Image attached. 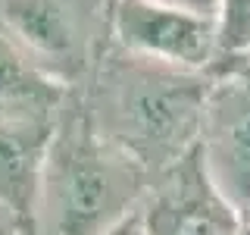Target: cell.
Masks as SVG:
<instances>
[{"mask_svg":"<svg viewBox=\"0 0 250 235\" xmlns=\"http://www.w3.org/2000/svg\"><path fill=\"white\" fill-rule=\"evenodd\" d=\"M147 235H238L241 210L219 191L194 151L153 179L141 204Z\"/></svg>","mask_w":250,"mask_h":235,"instance_id":"obj_6","label":"cell"},{"mask_svg":"<svg viewBox=\"0 0 250 235\" xmlns=\"http://www.w3.org/2000/svg\"><path fill=\"white\" fill-rule=\"evenodd\" d=\"M69 88L47 75L0 19V122L57 119Z\"/></svg>","mask_w":250,"mask_h":235,"instance_id":"obj_8","label":"cell"},{"mask_svg":"<svg viewBox=\"0 0 250 235\" xmlns=\"http://www.w3.org/2000/svg\"><path fill=\"white\" fill-rule=\"evenodd\" d=\"M197 154L209 179L238 210L250 207V53L213 72Z\"/></svg>","mask_w":250,"mask_h":235,"instance_id":"obj_4","label":"cell"},{"mask_svg":"<svg viewBox=\"0 0 250 235\" xmlns=\"http://www.w3.org/2000/svg\"><path fill=\"white\" fill-rule=\"evenodd\" d=\"M216 28H219L216 66L247 57L250 53V0H222L216 16Z\"/></svg>","mask_w":250,"mask_h":235,"instance_id":"obj_9","label":"cell"},{"mask_svg":"<svg viewBox=\"0 0 250 235\" xmlns=\"http://www.w3.org/2000/svg\"><path fill=\"white\" fill-rule=\"evenodd\" d=\"M0 235H28L25 223H22V219L16 216L3 201H0Z\"/></svg>","mask_w":250,"mask_h":235,"instance_id":"obj_11","label":"cell"},{"mask_svg":"<svg viewBox=\"0 0 250 235\" xmlns=\"http://www.w3.org/2000/svg\"><path fill=\"white\" fill-rule=\"evenodd\" d=\"M209 72L169 66L109 41L78 97L91 125L150 176H163L197 151Z\"/></svg>","mask_w":250,"mask_h":235,"instance_id":"obj_1","label":"cell"},{"mask_svg":"<svg viewBox=\"0 0 250 235\" xmlns=\"http://www.w3.org/2000/svg\"><path fill=\"white\" fill-rule=\"evenodd\" d=\"M109 31L125 50L194 72H213L219 57L216 19L172 10L153 0H113Z\"/></svg>","mask_w":250,"mask_h":235,"instance_id":"obj_5","label":"cell"},{"mask_svg":"<svg viewBox=\"0 0 250 235\" xmlns=\"http://www.w3.org/2000/svg\"><path fill=\"white\" fill-rule=\"evenodd\" d=\"M153 3H163V6H172V10H185V13H194V16L216 19L222 0H153Z\"/></svg>","mask_w":250,"mask_h":235,"instance_id":"obj_10","label":"cell"},{"mask_svg":"<svg viewBox=\"0 0 250 235\" xmlns=\"http://www.w3.org/2000/svg\"><path fill=\"white\" fill-rule=\"evenodd\" d=\"M57 119L0 122V201L25 223L28 235H31L38 188H41L44 160Z\"/></svg>","mask_w":250,"mask_h":235,"instance_id":"obj_7","label":"cell"},{"mask_svg":"<svg viewBox=\"0 0 250 235\" xmlns=\"http://www.w3.org/2000/svg\"><path fill=\"white\" fill-rule=\"evenodd\" d=\"M238 235H250V207L241 210V223H238Z\"/></svg>","mask_w":250,"mask_h":235,"instance_id":"obj_13","label":"cell"},{"mask_svg":"<svg viewBox=\"0 0 250 235\" xmlns=\"http://www.w3.org/2000/svg\"><path fill=\"white\" fill-rule=\"evenodd\" d=\"M153 176L100 135L69 91L44 160L31 235H106L138 213Z\"/></svg>","mask_w":250,"mask_h":235,"instance_id":"obj_2","label":"cell"},{"mask_svg":"<svg viewBox=\"0 0 250 235\" xmlns=\"http://www.w3.org/2000/svg\"><path fill=\"white\" fill-rule=\"evenodd\" d=\"M106 235H147L144 232V223H141V213H131L128 219H122L116 229H109Z\"/></svg>","mask_w":250,"mask_h":235,"instance_id":"obj_12","label":"cell"},{"mask_svg":"<svg viewBox=\"0 0 250 235\" xmlns=\"http://www.w3.org/2000/svg\"><path fill=\"white\" fill-rule=\"evenodd\" d=\"M0 19L69 91L84 85L113 41V0H0Z\"/></svg>","mask_w":250,"mask_h":235,"instance_id":"obj_3","label":"cell"}]
</instances>
